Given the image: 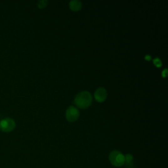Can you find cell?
<instances>
[{
	"instance_id": "6da1fadb",
	"label": "cell",
	"mask_w": 168,
	"mask_h": 168,
	"mask_svg": "<svg viewBox=\"0 0 168 168\" xmlns=\"http://www.w3.org/2000/svg\"><path fill=\"white\" fill-rule=\"evenodd\" d=\"M74 103L80 109H86L92 103V96L88 91H82L78 93L75 97Z\"/></svg>"
},
{
	"instance_id": "7a4b0ae2",
	"label": "cell",
	"mask_w": 168,
	"mask_h": 168,
	"mask_svg": "<svg viewBox=\"0 0 168 168\" xmlns=\"http://www.w3.org/2000/svg\"><path fill=\"white\" fill-rule=\"evenodd\" d=\"M109 160L110 163L116 167L122 166L125 163V156L117 150H114L110 154Z\"/></svg>"
},
{
	"instance_id": "3957f363",
	"label": "cell",
	"mask_w": 168,
	"mask_h": 168,
	"mask_svg": "<svg viewBox=\"0 0 168 168\" xmlns=\"http://www.w3.org/2000/svg\"><path fill=\"white\" fill-rule=\"evenodd\" d=\"M15 127L16 124L15 120L10 118H4L0 122V130L3 132H11L15 128Z\"/></svg>"
},
{
	"instance_id": "277c9868",
	"label": "cell",
	"mask_w": 168,
	"mask_h": 168,
	"mask_svg": "<svg viewBox=\"0 0 168 168\" xmlns=\"http://www.w3.org/2000/svg\"><path fill=\"white\" fill-rule=\"evenodd\" d=\"M66 119L69 122H74L79 117V111L76 107L71 106L66 110Z\"/></svg>"
},
{
	"instance_id": "5b68a950",
	"label": "cell",
	"mask_w": 168,
	"mask_h": 168,
	"mask_svg": "<svg viewBox=\"0 0 168 168\" xmlns=\"http://www.w3.org/2000/svg\"><path fill=\"white\" fill-rule=\"evenodd\" d=\"M95 99L98 102H103L106 99L107 96L106 91L103 87H99L95 92Z\"/></svg>"
},
{
	"instance_id": "8992f818",
	"label": "cell",
	"mask_w": 168,
	"mask_h": 168,
	"mask_svg": "<svg viewBox=\"0 0 168 168\" xmlns=\"http://www.w3.org/2000/svg\"><path fill=\"white\" fill-rule=\"evenodd\" d=\"M70 9L74 11H78L82 8V3L78 0H72L69 3Z\"/></svg>"
},
{
	"instance_id": "52a82bcc",
	"label": "cell",
	"mask_w": 168,
	"mask_h": 168,
	"mask_svg": "<svg viewBox=\"0 0 168 168\" xmlns=\"http://www.w3.org/2000/svg\"><path fill=\"white\" fill-rule=\"evenodd\" d=\"M153 63L157 67H160L162 66V62H161V60L159 58H156L153 60Z\"/></svg>"
},
{
	"instance_id": "ba28073f",
	"label": "cell",
	"mask_w": 168,
	"mask_h": 168,
	"mask_svg": "<svg viewBox=\"0 0 168 168\" xmlns=\"http://www.w3.org/2000/svg\"><path fill=\"white\" fill-rule=\"evenodd\" d=\"M47 3H48V2L44 1V0H42V1H40L38 3V7L39 8H43L46 6Z\"/></svg>"
},
{
	"instance_id": "9c48e42d",
	"label": "cell",
	"mask_w": 168,
	"mask_h": 168,
	"mask_svg": "<svg viewBox=\"0 0 168 168\" xmlns=\"http://www.w3.org/2000/svg\"><path fill=\"white\" fill-rule=\"evenodd\" d=\"M167 70L165 69L164 70H163V72H162V76L163 77H166L167 76Z\"/></svg>"
},
{
	"instance_id": "30bf717a",
	"label": "cell",
	"mask_w": 168,
	"mask_h": 168,
	"mask_svg": "<svg viewBox=\"0 0 168 168\" xmlns=\"http://www.w3.org/2000/svg\"><path fill=\"white\" fill-rule=\"evenodd\" d=\"M145 59L147 60H150L151 59V57L150 55H146L145 56Z\"/></svg>"
}]
</instances>
